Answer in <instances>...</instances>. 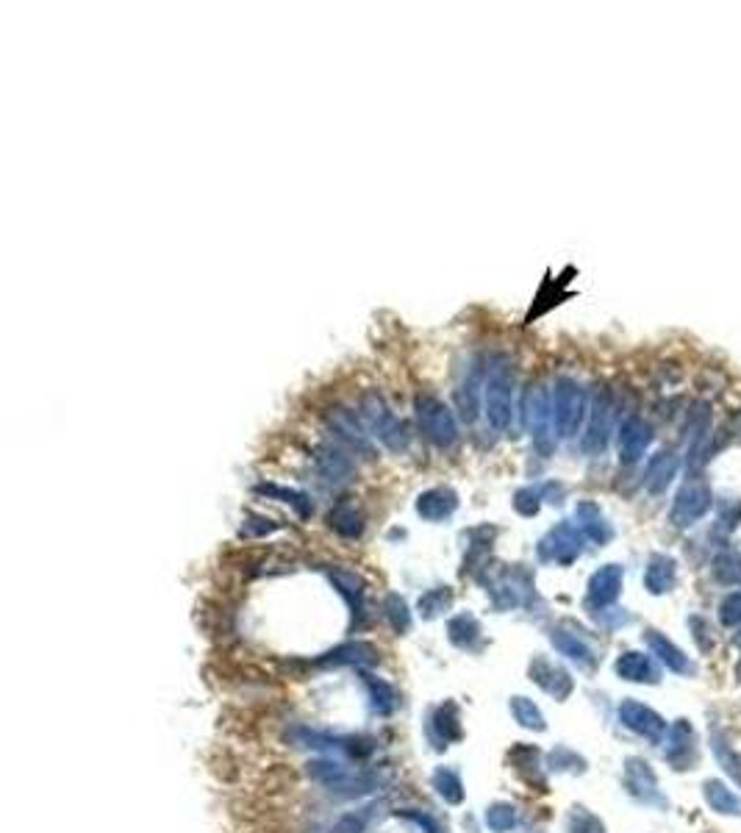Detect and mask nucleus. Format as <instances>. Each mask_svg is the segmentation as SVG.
<instances>
[{"mask_svg": "<svg viewBox=\"0 0 741 833\" xmlns=\"http://www.w3.org/2000/svg\"><path fill=\"white\" fill-rule=\"evenodd\" d=\"M483 414L494 431H506L514 420V370L506 359H494L486 373Z\"/></svg>", "mask_w": 741, "mask_h": 833, "instance_id": "obj_1", "label": "nucleus"}, {"mask_svg": "<svg viewBox=\"0 0 741 833\" xmlns=\"http://www.w3.org/2000/svg\"><path fill=\"white\" fill-rule=\"evenodd\" d=\"M359 409L364 425L381 439L386 448L400 453V450H406L408 445H411L408 425L403 423V420H397L395 414L389 411V406H386V400H383L378 392H367V395L361 398Z\"/></svg>", "mask_w": 741, "mask_h": 833, "instance_id": "obj_2", "label": "nucleus"}, {"mask_svg": "<svg viewBox=\"0 0 741 833\" xmlns=\"http://www.w3.org/2000/svg\"><path fill=\"white\" fill-rule=\"evenodd\" d=\"M589 411L586 392L572 378H558L553 389V428L561 439H572L581 431L583 417Z\"/></svg>", "mask_w": 741, "mask_h": 833, "instance_id": "obj_3", "label": "nucleus"}, {"mask_svg": "<svg viewBox=\"0 0 741 833\" xmlns=\"http://www.w3.org/2000/svg\"><path fill=\"white\" fill-rule=\"evenodd\" d=\"M414 411H417V423H420L422 434H425L428 442H433L439 450H447L456 445L458 425L447 403H442L439 398H431V395H420L417 403H414Z\"/></svg>", "mask_w": 741, "mask_h": 833, "instance_id": "obj_4", "label": "nucleus"}, {"mask_svg": "<svg viewBox=\"0 0 741 833\" xmlns=\"http://www.w3.org/2000/svg\"><path fill=\"white\" fill-rule=\"evenodd\" d=\"M522 425L531 431L533 442L547 453L553 428V395L544 384H531L522 395Z\"/></svg>", "mask_w": 741, "mask_h": 833, "instance_id": "obj_5", "label": "nucleus"}, {"mask_svg": "<svg viewBox=\"0 0 741 833\" xmlns=\"http://www.w3.org/2000/svg\"><path fill=\"white\" fill-rule=\"evenodd\" d=\"M611 417H614V403L606 389H597V395L592 400V411H589V428L583 434V450L589 456L603 453L608 445V434H611Z\"/></svg>", "mask_w": 741, "mask_h": 833, "instance_id": "obj_6", "label": "nucleus"}, {"mask_svg": "<svg viewBox=\"0 0 741 833\" xmlns=\"http://www.w3.org/2000/svg\"><path fill=\"white\" fill-rule=\"evenodd\" d=\"M711 489L703 481H689L678 492L675 506H672V523L675 525H692L700 520L705 511L711 509Z\"/></svg>", "mask_w": 741, "mask_h": 833, "instance_id": "obj_7", "label": "nucleus"}, {"mask_svg": "<svg viewBox=\"0 0 741 833\" xmlns=\"http://www.w3.org/2000/svg\"><path fill=\"white\" fill-rule=\"evenodd\" d=\"M328 425H331V431H334L342 442H347L356 453H364V456H372V453H375L370 445L367 425H364V420L356 417V411L334 409L331 411V417H328Z\"/></svg>", "mask_w": 741, "mask_h": 833, "instance_id": "obj_8", "label": "nucleus"}, {"mask_svg": "<svg viewBox=\"0 0 741 833\" xmlns=\"http://www.w3.org/2000/svg\"><path fill=\"white\" fill-rule=\"evenodd\" d=\"M653 442V428L642 417H628L619 428V459L622 464H636Z\"/></svg>", "mask_w": 741, "mask_h": 833, "instance_id": "obj_9", "label": "nucleus"}, {"mask_svg": "<svg viewBox=\"0 0 741 833\" xmlns=\"http://www.w3.org/2000/svg\"><path fill=\"white\" fill-rule=\"evenodd\" d=\"M314 464H317V473L328 484H347L353 478V461L347 459L345 450H339L336 445H320L314 450Z\"/></svg>", "mask_w": 741, "mask_h": 833, "instance_id": "obj_10", "label": "nucleus"}, {"mask_svg": "<svg viewBox=\"0 0 741 833\" xmlns=\"http://www.w3.org/2000/svg\"><path fill=\"white\" fill-rule=\"evenodd\" d=\"M678 470H680V459L675 450H661V453H655L653 459H650V464H647V473H644V478H647V489H650L653 495L664 492V489L672 484V478L678 475Z\"/></svg>", "mask_w": 741, "mask_h": 833, "instance_id": "obj_11", "label": "nucleus"}, {"mask_svg": "<svg viewBox=\"0 0 741 833\" xmlns=\"http://www.w3.org/2000/svg\"><path fill=\"white\" fill-rule=\"evenodd\" d=\"M456 509L458 495L453 489H447V486L428 489V492H422L420 498H417V511H420L425 520H445Z\"/></svg>", "mask_w": 741, "mask_h": 833, "instance_id": "obj_12", "label": "nucleus"}, {"mask_svg": "<svg viewBox=\"0 0 741 833\" xmlns=\"http://www.w3.org/2000/svg\"><path fill=\"white\" fill-rule=\"evenodd\" d=\"M483 386H486V381H483L481 367H475V370L464 378V384L458 386L456 400H458V411H461V420H464V423H475L478 409H481Z\"/></svg>", "mask_w": 741, "mask_h": 833, "instance_id": "obj_13", "label": "nucleus"}, {"mask_svg": "<svg viewBox=\"0 0 741 833\" xmlns=\"http://www.w3.org/2000/svg\"><path fill=\"white\" fill-rule=\"evenodd\" d=\"M256 492L259 495H267V498H278L281 503H289L292 509L300 511V517H309L311 514V500L303 495V492H295V489H286V486H278V484H259L256 486Z\"/></svg>", "mask_w": 741, "mask_h": 833, "instance_id": "obj_14", "label": "nucleus"}, {"mask_svg": "<svg viewBox=\"0 0 741 833\" xmlns=\"http://www.w3.org/2000/svg\"><path fill=\"white\" fill-rule=\"evenodd\" d=\"M331 525H334L339 534H345V536L361 534V528H364V523H361V514L356 511V506H339L336 511H331Z\"/></svg>", "mask_w": 741, "mask_h": 833, "instance_id": "obj_15", "label": "nucleus"}, {"mask_svg": "<svg viewBox=\"0 0 741 833\" xmlns=\"http://www.w3.org/2000/svg\"><path fill=\"white\" fill-rule=\"evenodd\" d=\"M578 520L586 528V534H592L594 539H606L608 536L606 520H603V514H600V509L594 503H581L578 506Z\"/></svg>", "mask_w": 741, "mask_h": 833, "instance_id": "obj_16", "label": "nucleus"}, {"mask_svg": "<svg viewBox=\"0 0 741 833\" xmlns=\"http://www.w3.org/2000/svg\"><path fill=\"white\" fill-rule=\"evenodd\" d=\"M539 506H542V489L528 486V489H519L517 495H514V509L519 514H525V517H533L539 511Z\"/></svg>", "mask_w": 741, "mask_h": 833, "instance_id": "obj_17", "label": "nucleus"}, {"mask_svg": "<svg viewBox=\"0 0 741 833\" xmlns=\"http://www.w3.org/2000/svg\"><path fill=\"white\" fill-rule=\"evenodd\" d=\"M617 586H619L617 567H608V570L600 572V575L592 581L594 595H600V597H614L617 595Z\"/></svg>", "mask_w": 741, "mask_h": 833, "instance_id": "obj_18", "label": "nucleus"}, {"mask_svg": "<svg viewBox=\"0 0 741 833\" xmlns=\"http://www.w3.org/2000/svg\"><path fill=\"white\" fill-rule=\"evenodd\" d=\"M669 572H672V570H669V561L655 559L653 567H650V572H647V584L653 586L655 592H661V589H664V584H667Z\"/></svg>", "mask_w": 741, "mask_h": 833, "instance_id": "obj_19", "label": "nucleus"}, {"mask_svg": "<svg viewBox=\"0 0 741 833\" xmlns=\"http://www.w3.org/2000/svg\"><path fill=\"white\" fill-rule=\"evenodd\" d=\"M733 431H736V436H741V411L733 417Z\"/></svg>", "mask_w": 741, "mask_h": 833, "instance_id": "obj_20", "label": "nucleus"}]
</instances>
